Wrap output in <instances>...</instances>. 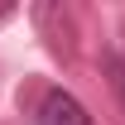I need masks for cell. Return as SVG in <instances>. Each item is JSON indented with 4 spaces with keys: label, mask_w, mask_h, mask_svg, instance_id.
<instances>
[{
    "label": "cell",
    "mask_w": 125,
    "mask_h": 125,
    "mask_svg": "<svg viewBox=\"0 0 125 125\" xmlns=\"http://www.w3.org/2000/svg\"><path fill=\"white\" fill-rule=\"evenodd\" d=\"M34 120L39 125H92V115H87V106H82L72 92L48 87L43 101H39V111H34Z\"/></svg>",
    "instance_id": "obj_1"
},
{
    "label": "cell",
    "mask_w": 125,
    "mask_h": 125,
    "mask_svg": "<svg viewBox=\"0 0 125 125\" xmlns=\"http://www.w3.org/2000/svg\"><path fill=\"white\" fill-rule=\"evenodd\" d=\"M111 82H115V96L125 101V58H120V53L111 58Z\"/></svg>",
    "instance_id": "obj_2"
}]
</instances>
